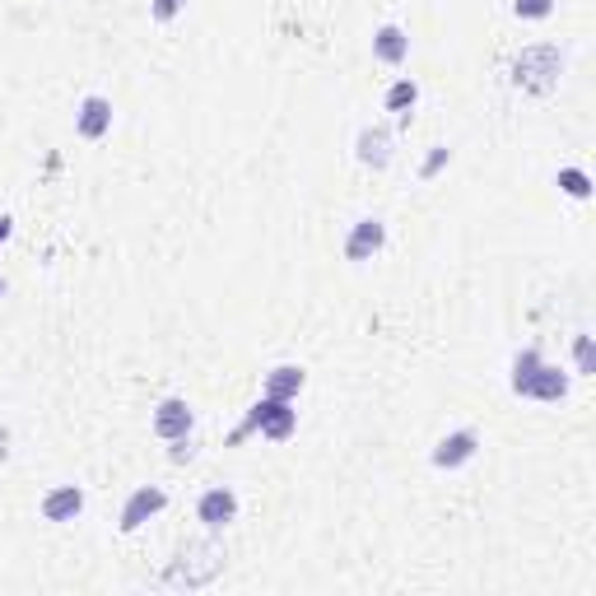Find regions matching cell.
<instances>
[{"mask_svg": "<svg viewBox=\"0 0 596 596\" xmlns=\"http://www.w3.org/2000/svg\"><path fill=\"white\" fill-rule=\"evenodd\" d=\"M219 573H224V550H219L215 541H187L173 555V564L163 573V583L177 587V592H196V587L215 583Z\"/></svg>", "mask_w": 596, "mask_h": 596, "instance_id": "cell-1", "label": "cell"}, {"mask_svg": "<svg viewBox=\"0 0 596 596\" xmlns=\"http://www.w3.org/2000/svg\"><path fill=\"white\" fill-rule=\"evenodd\" d=\"M294 429H298L294 401H280V396H261L257 406L247 410V420L229 434V447H238L247 434H261V438H271V443H285V438H294Z\"/></svg>", "mask_w": 596, "mask_h": 596, "instance_id": "cell-2", "label": "cell"}, {"mask_svg": "<svg viewBox=\"0 0 596 596\" xmlns=\"http://www.w3.org/2000/svg\"><path fill=\"white\" fill-rule=\"evenodd\" d=\"M559 66H564V56H559L555 42H536V47H522L513 61V84L517 89H531V94H550L559 84Z\"/></svg>", "mask_w": 596, "mask_h": 596, "instance_id": "cell-3", "label": "cell"}, {"mask_svg": "<svg viewBox=\"0 0 596 596\" xmlns=\"http://www.w3.org/2000/svg\"><path fill=\"white\" fill-rule=\"evenodd\" d=\"M163 508H168V494H163L159 485H140V489H131V499L122 503V517H117V527L131 536V531L145 527L149 517H159Z\"/></svg>", "mask_w": 596, "mask_h": 596, "instance_id": "cell-4", "label": "cell"}, {"mask_svg": "<svg viewBox=\"0 0 596 596\" xmlns=\"http://www.w3.org/2000/svg\"><path fill=\"white\" fill-rule=\"evenodd\" d=\"M233 517H238V494H233L229 485L205 489L201 499H196V522H205V527H210V531L229 527Z\"/></svg>", "mask_w": 596, "mask_h": 596, "instance_id": "cell-5", "label": "cell"}, {"mask_svg": "<svg viewBox=\"0 0 596 596\" xmlns=\"http://www.w3.org/2000/svg\"><path fill=\"white\" fill-rule=\"evenodd\" d=\"M475 452H480V434H475V429H452L447 438H438L434 466L438 471H457V466H466Z\"/></svg>", "mask_w": 596, "mask_h": 596, "instance_id": "cell-6", "label": "cell"}, {"mask_svg": "<svg viewBox=\"0 0 596 596\" xmlns=\"http://www.w3.org/2000/svg\"><path fill=\"white\" fill-rule=\"evenodd\" d=\"M387 243V224L382 219H359L345 238V261H373Z\"/></svg>", "mask_w": 596, "mask_h": 596, "instance_id": "cell-7", "label": "cell"}, {"mask_svg": "<svg viewBox=\"0 0 596 596\" xmlns=\"http://www.w3.org/2000/svg\"><path fill=\"white\" fill-rule=\"evenodd\" d=\"M75 131H80L84 140H103L112 131V103L103 94H89L80 103V112H75Z\"/></svg>", "mask_w": 596, "mask_h": 596, "instance_id": "cell-8", "label": "cell"}, {"mask_svg": "<svg viewBox=\"0 0 596 596\" xmlns=\"http://www.w3.org/2000/svg\"><path fill=\"white\" fill-rule=\"evenodd\" d=\"M154 434L168 438V443L191 434V406L182 401V396H168V401H159V410H154Z\"/></svg>", "mask_w": 596, "mask_h": 596, "instance_id": "cell-9", "label": "cell"}, {"mask_svg": "<svg viewBox=\"0 0 596 596\" xmlns=\"http://www.w3.org/2000/svg\"><path fill=\"white\" fill-rule=\"evenodd\" d=\"M354 159L364 163V168H387V159H392V131L387 126H364L359 140H354Z\"/></svg>", "mask_w": 596, "mask_h": 596, "instance_id": "cell-10", "label": "cell"}, {"mask_svg": "<svg viewBox=\"0 0 596 596\" xmlns=\"http://www.w3.org/2000/svg\"><path fill=\"white\" fill-rule=\"evenodd\" d=\"M84 513V489L80 485H56L47 499H42V517L47 522H75Z\"/></svg>", "mask_w": 596, "mask_h": 596, "instance_id": "cell-11", "label": "cell"}, {"mask_svg": "<svg viewBox=\"0 0 596 596\" xmlns=\"http://www.w3.org/2000/svg\"><path fill=\"white\" fill-rule=\"evenodd\" d=\"M522 396H531V401H545V406H555V401H564V396H569V373H559V368L541 364L536 373H531V382H527V392H522Z\"/></svg>", "mask_w": 596, "mask_h": 596, "instance_id": "cell-12", "label": "cell"}, {"mask_svg": "<svg viewBox=\"0 0 596 596\" xmlns=\"http://www.w3.org/2000/svg\"><path fill=\"white\" fill-rule=\"evenodd\" d=\"M373 56H378L382 66H401L410 56V38L401 24H382L378 33H373Z\"/></svg>", "mask_w": 596, "mask_h": 596, "instance_id": "cell-13", "label": "cell"}, {"mask_svg": "<svg viewBox=\"0 0 596 596\" xmlns=\"http://www.w3.org/2000/svg\"><path fill=\"white\" fill-rule=\"evenodd\" d=\"M303 382H308V373L298 364H280L266 373V396H280V401H294L298 392H303Z\"/></svg>", "mask_w": 596, "mask_h": 596, "instance_id": "cell-14", "label": "cell"}, {"mask_svg": "<svg viewBox=\"0 0 596 596\" xmlns=\"http://www.w3.org/2000/svg\"><path fill=\"white\" fill-rule=\"evenodd\" d=\"M415 103H420V84L415 80H396L392 89H387V112H396V117H410Z\"/></svg>", "mask_w": 596, "mask_h": 596, "instance_id": "cell-15", "label": "cell"}, {"mask_svg": "<svg viewBox=\"0 0 596 596\" xmlns=\"http://www.w3.org/2000/svg\"><path fill=\"white\" fill-rule=\"evenodd\" d=\"M559 191H569L573 201H587L592 196V177L583 168H559Z\"/></svg>", "mask_w": 596, "mask_h": 596, "instance_id": "cell-16", "label": "cell"}, {"mask_svg": "<svg viewBox=\"0 0 596 596\" xmlns=\"http://www.w3.org/2000/svg\"><path fill=\"white\" fill-rule=\"evenodd\" d=\"M536 368H541V354H536V350H522L513 359V392L517 396L527 392V382H531V373H536Z\"/></svg>", "mask_w": 596, "mask_h": 596, "instance_id": "cell-17", "label": "cell"}, {"mask_svg": "<svg viewBox=\"0 0 596 596\" xmlns=\"http://www.w3.org/2000/svg\"><path fill=\"white\" fill-rule=\"evenodd\" d=\"M517 19H550L555 14V0H513Z\"/></svg>", "mask_w": 596, "mask_h": 596, "instance_id": "cell-18", "label": "cell"}, {"mask_svg": "<svg viewBox=\"0 0 596 596\" xmlns=\"http://www.w3.org/2000/svg\"><path fill=\"white\" fill-rule=\"evenodd\" d=\"M573 364H578V373H596L592 336H578V340H573Z\"/></svg>", "mask_w": 596, "mask_h": 596, "instance_id": "cell-19", "label": "cell"}, {"mask_svg": "<svg viewBox=\"0 0 596 596\" xmlns=\"http://www.w3.org/2000/svg\"><path fill=\"white\" fill-rule=\"evenodd\" d=\"M447 159H452V149H447V145H434V154H429V159L420 163V177H424V182H429V177H438V173H443V168H447Z\"/></svg>", "mask_w": 596, "mask_h": 596, "instance_id": "cell-20", "label": "cell"}, {"mask_svg": "<svg viewBox=\"0 0 596 596\" xmlns=\"http://www.w3.org/2000/svg\"><path fill=\"white\" fill-rule=\"evenodd\" d=\"M182 5H187V0H149V14H154L159 24H168V19L182 14Z\"/></svg>", "mask_w": 596, "mask_h": 596, "instance_id": "cell-21", "label": "cell"}, {"mask_svg": "<svg viewBox=\"0 0 596 596\" xmlns=\"http://www.w3.org/2000/svg\"><path fill=\"white\" fill-rule=\"evenodd\" d=\"M173 461H191V438H173V452H168Z\"/></svg>", "mask_w": 596, "mask_h": 596, "instance_id": "cell-22", "label": "cell"}, {"mask_svg": "<svg viewBox=\"0 0 596 596\" xmlns=\"http://www.w3.org/2000/svg\"><path fill=\"white\" fill-rule=\"evenodd\" d=\"M10 229H14V224H10V215H0V243L10 238Z\"/></svg>", "mask_w": 596, "mask_h": 596, "instance_id": "cell-23", "label": "cell"}, {"mask_svg": "<svg viewBox=\"0 0 596 596\" xmlns=\"http://www.w3.org/2000/svg\"><path fill=\"white\" fill-rule=\"evenodd\" d=\"M0 298H5V280H0Z\"/></svg>", "mask_w": 596, "mask_h": 596, "instance_id": "cell-24", "label": "cell"}]
</instances>
